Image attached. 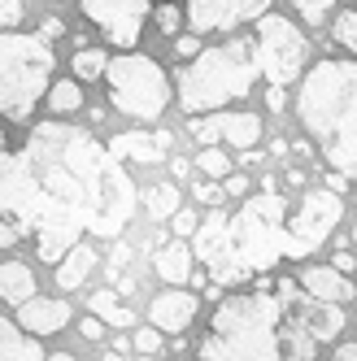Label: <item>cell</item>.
Returning <instances> with one entry per match:
<instances>
[{
  "instance_id": "obj_17",
  "label": "cell",
  "mask_w": 357,
  "mask_h": 361,
  "mask_svg": "<svg viewBox=\"0 0 357 361\" xmlns=\"http://www.w3.org/2000/svg\"><path fill=\"white\" fill-rule=\"evenodd\" d=\"M109 152L118 161H135V166H152L166 157V148L157 144V135H144V131H118L109 140Z\"/></svg>"
},
{
  "instance_id": "obj_25",
  "label": "cell",
  "mask_w": 357,
  "mask_h": 361,
  "mask_svg": "<svg viewBox=\"0 0 357 361\" xmlns=\"http://www.w3.org/2000/svg\"><path fill=\"white\" fill-rule=\"evenodd\" d=\"M70 70H74V79H83V83H92V79H105V74H109V57L100 53V48H74V61H70Z\"/></svg>"
},
{
  "instance_id": "obj_22",
  "label": "cell",
  "mask_w": 357,
  "mask_h": 361,
  "mask_svg": "<svg viewBox=\"0 0 357 361\" xmlns=\"http://www.w3.org/2000/svg\"><path fill=\"white\" fill-rule=\"evenodd\" d=\"M222 140L231 148H258L262 118L258 114H222Z\"/></svg>"
},
{
  "instance_id": "obj_31",
  "label": "cell",
  "mask_w": 357,
  "mask_h": 361,
  "mask_svg": "<svg viewBox=\"0 0 357 361\" xmlns=\"http://www.w3.org/2000/svg\"><path fill=\"white\" fill-rule=\"evenodd\" d=\"M200 218L196 209H178L174 218H170V231H174V240H196V231H200Z\"/></svg>"
},
{
  "instance_id": "obj_41",
  "label": "cell",
  "mask_w": 357,
  "mask_h": 361,
  "mask_svg": "<svg viewBox=\"0 0 357 361\" xmlns=\"http://www.w3.org/2000/svg\"><path fill=\"white\" fill-rule=\"evenodd\" d=\"M222 188H226V196H244V192H248V178H244V174H231Z\"/></svg>"
},
{
  "instance_id": "obj_47",
  "label": "cell",
  "mask_w": 357,
  "mask_h": 361,
  "mask_svg": "<svg viewBox=\"0 0 357 361\" xmlns=\"http://www.w3.org/2000/svg\"><path fill=\"white\" fill-rule=\"evenodd\" d=\"M105 361H122V353H105Z\"/></svg>"
},
{
  "instance_id": "obj_46",
  "label": "cell",
  "mask_w": 357,
  "mask_h": 361,
  "mask_svg": "<svg viewBox=\"0 0 357 361\" xmlns=\"http://www.w3.org/2000/svg\"><path fill=\"white\" fill-rule=\"evenodd\" d=\"M5 152H9V140H5V131H0V157H5Z\"/></svg>"
},
{
  "instance_id": "obj_9",
  "label": "cell",
  "mask_w": 357,
  "mask_h": 361,
  "mask_svg": "<svg viewBox=\"0 0 357 361\" xmlns=\"http://www.w3.org/2000/svg\"><path fill=\"white\" fill-rule=\"evenodd\" d=\"M340 214H344V200H340L336 192H327V188L305 192L301 209H296V218H292V226H288L284 257H310V252L331 235V231H336Z\"/></svg>"
},
{
  "instance_id": "obj_3",
  "label": "cell",
  "mask_w": 357,
  "mask_h": 361,
  "mask_svg": "<svg viewBox=\"0 0 357 361\" xmlns=\"http://www.w3.org/2000/svg\"><path fill=\"white\" fill-rule=\"evenodd\" d=\"M284 305L274 292L226 296L214 309V331L200 344L196 361H288L279 344Z\"/></svg>"
},
{
  "instance_id": "obj_34",
  "label": "cell",
  "mask_w": 357,
  "mask_h": 361,
  "mask_svg": "<svg viewBox=\"0 0 357 361\" xmlns=\"http://www.w3.org/2000/svg\"><path fill=\"white\" fill-rule=\"evenodd\" d=\"M22 0H0V31H18V22H22Z\"/></svg>"
},
{
  "instance_id": "obj_45",
  "label": "cell",
  "mask_w": 357,
  "mask_h": 361,
  "mask_svg": "<svg viewBox=\"0 0 357 361\" xmlns=\"http://www.w3.org/2000/svg\"><path fill=\"white\" fill-rule=\"evenodd\" d=\"M48 361H79L74 353H48Z\"/></svg>"
},
{
  "instance_id": "obj_36",
  "label": "cell",
  "mask_w": 357,
  "mask_h": 361,
  "mask_svg": "<svg viewBox=\"0 0 357 361\" xmlns=\"http://www.w3.org/2000/svg\"><path fill=\"white\" fill-rule=\"evenodd\" d=\"M192 196H196L200 204H222V200H226V188H222V183H196Z\"/></svg>"
},
{
  "instance_id": "obj_1",
  "label": "cell",
  "mask_w": 357,
  "mask_h": 361,
  "mask_svg": "<svg viewBox=\"0 0 357 361\" xmlns=\"http://www.w3.org/2000/svg\"><path fill=\"white\" fill-rule=\"evenodd\" d=\"M135 183L92 131L40 122L27 144L0 157V218L22 235L118 240L135 218Z\"/></svg>"
},
{
  "instance_id": "obj_38",
  "label": "cell",
  "mask_w": 357,
  "mask_h": 361,
  "mask_svg": "<svg viewBox=\"0 0 357 361\" xmlns=\"http://www.w3.org/2000/svg\"><path fill=\"white\" fill-rule=\"evenodd\" d=\"M22 240V231L13 226V222H5V218H0V248H13Z\"/></svg>"
},
{
  "instance_id": "obj_19",
  "label": "cell",
  "mask_w": 357,
  "mask_h": 361,
  "mask_svg": "<svg viewBox=\"0 0 357 361\" xmlns=\"http://www.w3.org/2000/svg\"><path fill=\"white\" fill-rule=\"evenodd\" d=\"M292 326L310 331L314 340L322 344V340H336V335H340V326H344V314H340V305H322V300H314V305L305 309V314H301Z\"/></svg>"
},
{
  "instance_id": "obj_26",
  "label": "cell",
  "mask_w": 357,
  "mask_h": 361,
  "mask_svg": "<svg viewBox=\"0 0 357 361\" xmlns=\"http://www.w3.org/2000/svg\"><path fill=\"white\" fill-rule=\"evenodd\" d=\"M48 109H53V114H79L83 109V87H79V79H57L53 92H48Z\"/></svg>"
},
{
  "instance_id": "obj_2",
  "label": "cell",
  "mask_w": 357,
  "mask_h": 361,
  "mask_svg": "<svg viewBox=\"0 0 357 361\" xmlns=\"http://www.w3.org/2000/svg\"><path fill=\"white\" fill-rule=\"evenodd\" d=\"M296 118L340 174H357V61H318L301 79Z\"/></svg>"
},
{
  "instance_id": "obj_14",
  "label": "cell",
  "mask_w": 357,
  "mask_h": 361,
  "mask_svg": "<svg viewBox=\"0 0 357 361\" xmlns=\"http://www.w3.org/2000/svg\"><path fill=\"white\" fill-rule=\"evenodd\" d=\"M70 300H44V296H35V300H27L18 309V326L27 331V335H57V331H66V322H70Z\"/></svg>"
},
{
  "instance_id": "obj_4",
  "label": "cell",
  "mask_w": 357,
  "mask_h": 361,
  "mask_svg": "<svg viewBox=\"0 0 357 361\" xmlns=\"http://www.w3.org/2000/svg\"><path fill=\"white\" fill-rule=\"evenodd\" d=\"M258 61H253V39H231L222 48H205L196 61H188L174 74L178 105L188 114H214L231 100H244L253 79H258Z\"/></svg>"
},
{
  "instance_id": "obj_21",
  "label": "cell",
  "mask_w": 357,
  "mask_h": 361,
  "mask_svg": "<svg viewBox=\"0 0 357 361\" xmlns=\"http://www.w3.org/2000/svg\"><path fill=\"white\" fill-rule=\"evenodd\" d=\"M100 266V257H96V248L92 244H79L66 262L57 266V288H66V292H74V288H83L87 283V274Z\"/></svg>"
},
{
  "instance_id": "obj_42",
  "label": "cell",
  "mask_w": 357,
  "mask_h": 361,
  "mask_svg": "<svg viewBox=\"0 0 357 361\" xmlns=\"http://www.w3.org/2000/svg\"><path fill=\"white\" fill-rule=\"evenodd\" d=\"M266 105H270L274 114H279V109H284V87H270V92H266Z\"/></svg>"
},
{
  "instance_id": "obj_40",
  "label": "cell",
  "mask_w": 357,
  "mask_h": 361,
  "mask_svg": "<svg viewBox=\"0 0 357 361\" xmlns=\"http://www.w3.org/2000/svg\"><path fill=\"white\" fill-rule=\"evenodd\" d=\"M40 35H44V39H57V35H66V27H61V18H44V27H40Z\"/></svg>"
},
{
  "instance_id": "obj_10",
  "label": "cell",
  "mask_w": 357,
  "mask_h": 361,
  "mask_svg": "<svg viewBox=\"0 0 357 361\" xmlns=\"http://www.w3.org/2000/svg\"><path fill=\"white\" fill-rule=\"evenodd\" d=\"M192 252L210 266V274L222 283V288H236V283L248 279V274L240 270V262H236V248H231V218H226L222 209H210V214H205V222H200L196 240H192Z\"/></svg>"
},
{
  "instance_id": "obj_37",
  "label": "cell",
  "mask_w": 357,
  "mask_h": 361,
  "mask_svg": "<svg viewBox=\"0 0 357 361\" xmlns=\"http://www.w3.org/2000/svg\"><path fill=\"white\" fill-rule=\"evenodd\" d=\"M79 331H83V340H105V322H100L96 314H92V318H83V322H79Z\"/></svg>"
},
{
  "instance_id": "obj_28",
  "label": "cell",
  "mask_w": 357,
  "mask_h": 361,
  "mask_svg": "<svg viewBox=\"0 0 357 361\" xmlns=\"http://www.w3.org/2000/svg\"><path fill=\"white\" fill-rule=\"evenodd\" d=\"M196 170H200V174H210L214 183H222V178H231V174H236L231 157H226L222 148H205V152H200V157H196Z\"/></svg>"
},
{
  "instance_id": "obj_44",
  "label": "cell",
  "mask_w": 357,
  "mask_h": 361,
  "mask_svg": "<svg viewBox=\"0 0 357 361\" xmlns=\"http://www.w3.org/2000/svg\"><path fill=\"white\" fill-rule=\"evenodd\" d=\"M170 170H174V178H183L188 174V161L183 157H170Z\"/></svg>"
},
{
  "instance_id": "obj_13",
  "label": "cell",
  "mask_w": 357,
  "mask_h": 361,
  "mask_svg": "<svg viewBox=\"0 0 357 361\" xmlns=\"http://www.w3.org/2000/svg\"><path fill=\"white\" fill-rule=\"evenodd\" d=\"M196 309H200L196 292H178V288H170V292H157V296H152V305H148V322L157 326L162 335H183V331L196 322Z\"/></svg>"
},
{
  "instance_id": "obj_43",
  "label": "cell",
  "mask_w": 357,
  "mask_h": 361,
  "mask_svg": "<svg viewBox=\"0 0 357 361\" xmlns=\"http://www.w3.org/2000/svg\"><path fill=\"white\" fill-rule=\"evenodd\" d=\"M336 361H357V344H340L336 348Z\"/></svg>"
},
{
  "instance_id": "obj_16",
  "label": "cell",
  "mask_w": 357,
  "mask_h": 361,
  "mask_svg": "<svg viewBox=\"0 0 357 361\" xmlns=\"http://www.w3.org/2000/svg\"><path fill=\"white\" fill-rule=\"evenodd\" d=\"M196 252L188 248V240H170V244H162L157 252H152V270H157V279H166V283H188L196 270Z\"/></svg>"
},
{
  "instance_id": "obj_23",
  "label": "cell",
  "mask_w": 357,
  "mask_h": 361,
  "mask_svg": "<svg viewBox=\"0 0 357 361\" xmlns=\"http://www.w3.org/2000/svg\"><path fill=\"white\" fill-rule=\"evenodd\" d=\"M144 209H148L152 222H170L178 209H183V196H178L174 183H157V188L144 192Z\"/></svg>"
},
{
  "instance_id": "obj_11",
  "label": "cell",
  "mask_w": 357,
  "mask_h": 361,
  "mask_svg": "<svg viewBox=\"0 0 357 361\" xmlns=\"http://www.w3.org/2000/svg\"><path fill=\"white\" fill-rule=\"evenodd\" d=\"M79 5H83V18L92 27H100V35L109 44H118V48L140 44L148 0H79Z\"/></svg>"
},
{
  "instance_id": "obj_27",
  "label": "cell",
  "mask_w": 357,
  "mask_h": 361,
  "mask_svg": "<svg viewBox=\"0 0 357 361\" xmlns=\"http://www.w3.org/2000/svg\"><path fill=\"white\" fill-rule=\"evenodd\" d=\"M284 357L288 361H314L318 357V340L310 331H301V326H288V335H284Z\"/></svg>"
},
{
  "instance_id": "obj_15",
  "label": "cell",
  "mask_w": 357,
  "mask_h": 361,
  "mask_svg": "<svg viewBox=\"0 0 357 361\" xmlns=\"http://www.w3.org/2000/svg\"><path fill=\"white\" fill-rule=\"evenodd\" d=\"M301 292L310 296V300H322V305H344V300H353V283L336 270V266H310L301 274Z\"/></svg>"
},
{
  "instance_id": "obj_12",
  "label": "cell",
  "mask_w": 357,
  "mask_h": 361,
  "mask_svg": "<svg viewBox=\"0 0 357 361\" xmlns=\"http://www.w3.org/2000/svg\"><path fill=\"white\" fill-rule=\"evenodd\" d=\"M188 27L192 35L236 31L240 22H262L270 13V0H188Z\"/></svg>"
},
{
  "instance_id": "obj_48",
  "label": "cell",
  "mask_w": 357,
  "mask_h": 361,
  "mask_svg": "<svg viewBox=\"0 0 357 361\" xmlns=\"http://www.w3.org/2000/svg\"><path fill=\"white\" fill-rule=\"evenodd\" d=\"M353 240H357V226H353Z\"/></svg>"
},
{
  "instance_id": "obj_18",
  "label": "cell",
  "mask_w": 357,
  "mask_h": 361,
  "mask_svg": "<svg viewBox=\"0 0 357 361\" xmlns=\"http://www.w3.org/2000/svg\"><path fill=\"white\" fill-rule=\"evenodd\" d=\"M0 361H48L44 344L18 326V318H0Z\"/></svg>"
},
{
  "instance_id": "obj_32",
  "label": "cell",
  "mask_w": 357,
  "mask_h": 361,
  "mask_svg": "<svg viewBox=\"0 0 357 361\" xmlns=\"http://www.w3.org/2000/svg\"><path fill=\"white\" fill-rule=\"evenodd\" d=\"M131 340H135V353H144V357H157V348H162V331L152 326V322H144V326L131 335Z\"/></svg>"
},
{
  "instance_id": "obj_24",
  "label": "cell",
  "mask_w": 357,
  "mask_h": 361,
  "mask_svg": "<svg viewBox=\"0 0 357 361\" xmlns=\"http://www.w3.org/2000/svg\"><path fill=\"white\" fill-rule=\"evenodd\" d=\"M87 305H92V314H96L100 322H109V326H131V322H135V314L118 300V292H114V288L92 292V300H87Z\"/></svg>"
},
{
  "instance_id": "obj_6",
  "label": "cell",
  "mask_w": 357,
  "mask_h": 361,
  "mask_svg": "<svg viewBox=\"0 0 357 361\" xmlns=\"http://www.w3.org/2000/svg\"><path fill=\"white\" fill-rule=\"evenodd\" d=\"M288 200L279 192H258L240 204V214L231 218V248L244 274H266L279 257H284V240H288Z\"/></svg>"
},
{
  "instance_id": "obj_8",
  "label": "cell",
  "mask_w": 357,
  "mask_h": 361,
  "mask_svg": "<svg viewBox=\"0 0 357 361\" xmlns=\"http://www.w3.org/2000/svg\"><path fill=\"white\" fill-rule=\"evenodd\" d=\"M305 35L292 27L288 18H279V13H266L258 22V39H253V61H258L262 70V79H270V87H284L292 83L301 66H305Z\"/></svg>"
},
{
  "instance_id": "obj_33",
  "label": "cell",
  "mask_w": 357,
  "mask_h": 361,
  "mask_svg": "<svg viewBox=\"0 0 357 361\" xmlns=\"http://www.w3.org/2000/svg\"><path fill=\"white\" fill-rule=\"evenodd\" d=\"M336 5V0H296V9H301V18L310 22V27H322L327 22V9Z\"/></svg>"
},
{
  "instance_id": "obj_39",
  "label": "cell",
  "mask_w": 357,
  "mask_h": 361,
  "mask_svg": "<svg viewBox=\"0 0 357 361\" xmlns=\"http://www.w3.org/2000/svg\"><path fill=\"white\" fill-rule=\"evenodd\" d=\"M331 266H336V270H340V274H349V270H353V266H357V257H353V252H349V248H340V252H336V257H331Z\"/></svg>"
},
{
  "instance_id": "obj_35",
  "label": "cell",
  "mask_w": 357,
  "mask_h": 361,
  "mask_svg": "<svg viewBox=\"0 0 357 361\" xmlns=\"http://www.w3.org/2000/svg\"><path fill=\"white\" fill-rule=\"evenodd\" d=\"M174 53L183 57V61H196L200 53H205V48H200V35H192V31H188V35H178V39H174Z\"/></svg>"
},
{
  "instance_id": "obj_5",
  "label": "cell",
  "mask_w": 357,
  "mask_h": 361,
  "mask_svg": "<svg viewBox=\"0 0 357 361\" xmlns=\"http://www.w3.org/2000/svg\"><path fill=\"white\" fill-rule=\"evenodd\" d=\"M53 66L57 57L40 31H0V118L27 122L53 92Z\"/></svg>"
},
{
  "instance_id": "obj_29",
  "label": "cell",
  "mask_w": 357,
  "mask_h": 361,
  "mask_svg": "<svg viewBox=\"0 0 357 361\" xmlns=\"http://www.w3.org/2000/svg\"><path fill=\"white\" fill-rule=\"evenodd\" d=\"M331 35H336V44H344L349 53L357 57V9H344L336 18V27H331Z\"/></svg>"
},
{
  "instance_id": "obj_20",
  "label": "cell",
  "mask_w": 357,
  "mask_h": 361,
  "mask_svg": "<svg viewBox=\"0 0 357 361\" xmlns=\"http://www.w3.org/2000/svg\"><path fill=\"white\" fill-rule=\"evenodd\" d=\"M0 300L5 305H27V300H35V274H31V266H22V262H5L0 266Z\"/></svg>"
},
{
  "instance_id": "obj_30",
  "label": "cell",
  "mask_w": 357,
  "mask_h": 361,
  "mask_svg": "<svg viewBox=\"0 0 357 361\" xmlns=\"http://www.w3.org/2000/svg\"><path fill=\"white\" fill-rule=\"evenodd\" d=\"M152 18H157V27H162L166 35H174V39H178V27H183V18H188V13L178 9L174 0H162V5H157V13H152Z\"/></svg>"
},
{
  "instance_id": "obj_7",
  "label": "cell",
  "mask_w": 357,
  "mask_h": 361,
  "mask_svg": "<svg viewBox=\"0 0 357 361\" xmlns=\"http://www.w3.org/2000/svg\"><path fill=\"white\" fill-rule=\"evenodd\" d=\"M109 100L114 109L126 118H140V122H157L170 100H174V83L170 74L162 70L157 57H144V53H118L109 57Z\"/></svg>"
}]
</instances>
